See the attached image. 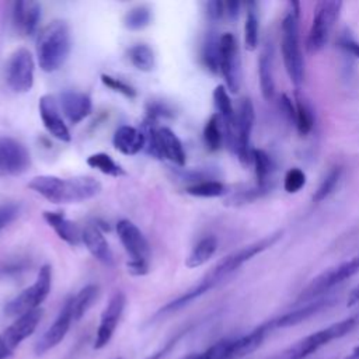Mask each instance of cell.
I'll return each instance as SVG.
<instances>
[{
  "instance_id": "1",
  "label": "cell",
  "mask_w": 359,
  "mask_h": 359,
  "mask_svg": "<svg viewBox=\"0 0 359 359\" xmlns=\"http://www.w3.org/2000/svg\"><path fill=\"white\" fill-rule=\"evenodd\" d=\"M28 188L52 203H77L97 196L102 185L91 175L60 178L45 174L31 178Z\"/></svg>"
},
{
  "instance_id": "2",
  "label": "cell",
  "mask_w": 359,
  "mask_h": 359,
  "mask_svg": "<svg viewBox=\"0 0 359 359\" xmlns=\"http://www.w3.org/2000/svg\"><path fill=\"white\" fill-rule=\"evenodd\" d=\"M72 50L70 27L63 20H53L41 29L36 39V57L39 67L52 73L59 70Z\"/></svg>"
},
{
  "instance_id": "3",
  "label": "cell",
  "mask_w": 359,
  "mask_h": 359,
  "mask_svg": "<svg viewBox=\"0 0 359 359\" xmlns=\"http://www.w3.org/2000/svg\"><path fill=\"white\" fill-rule=\"evenodd\" d=\"M299 21L300 4L297 1H289L282 18L280 49L285 70L296 88H299L304 80V59L300 46Z\"/></svg>"
},
{
  "instance_id": "4",
  "label": "cell",
  "mask_w": 359,
  "mask_h": 359,
  "mask_svg": "<svg viewBox=\"0 0 359 359\" xmlns=\"http://www.w3.org/2000/svg\"><path fill=\"white\" fill-rule=\"evenodd\" d=\"M356 327H359V324L355 316H351L338 323H334L297 341L283 353V359H306L307 356L317 352L320 348L330 344L331 341L342 338L346 334L352 332Z\"/></svg>"
},
{
  "instance_id": "5",
  "label": "cell",
  "mask_w": 359,
  "mask_h": 359,
  "mask_svg": "<svg viewBox=\"0 0 359 359\" xmlns=\"http://www.w3.org/2000/svg\"><path fill=\"white\" fill-rule=\"evenodd\" d=\"M359 273V257L344 261L316 276L299 294L297 303H307L328 294L334 287Z\"/></svg>"
},
{
  "instance_id": "6",
  "label": "cell",
  "mask_w": 359,
  "mask_h": 359,
  "mask_svg": "<svg viewBox=\"0 0 359 359\" xmlns=\"http://www.w3.org/2000/svg\"><path fill=\"white\" fill-rule=\"evenodd\" d=\"M52 286V268L50 265L45 264L41 266L35 282L24 289L20 294L11 299L4 306V313L10 317L22 316L31 310L39 309L41 303L48 297Z\"/></svg>"
},
{
  "instance_id": "7",
  "label": "cell",
  "mask_w": 359,
  "mask_h": 359,
  "mask_svg": "<svg viewBox=\"0 0 359 359\" xmlns=\"http://www.w3.org/2000/svg\"><path fill=\"white\" fill-rule=\"evenodd\" d=\"M280 237V233H275L271 236H266L264 238H261L259 241H255L250 245H245L234 252H231L230 255L224 257L220 262H217L208 273L206 276L217 286L220 285L223 280H226L230 275H233L238 268H241L245 262H248L251 258H254L255 255L261 254L262 251H265L266 248H269L271 245H273L278 238Z\"/></svg>"
},
{
  "instance_id": "8",
  "label": "cell",
  "mask_w": 359,
  "mask_h": 359,
  "mask_svg": "<svg viewBox=\"0 0 359 359\" xmlns=\"http://www.w3.org/2000/svg\"><path fill=\"white\" fill-rule=\"evenodd\" d=\"M342 3L341 1H318L314 8L313 21L309 29L306 46L309 52L321 50L331 35L335 21L338 20Z\"/></svg>"
},
{
  "instance_id": "9",
  "label": "cell",
  "mask_w": 359,
  "mask_h": 359,
  "mask_svg": "<svg viewBox=\"0 0 359 359\" xmlns=\"http://www.w3.org/2000/svg\"><path fill=\"white\" fill-rule=\"evenodd\" d=\"M35 62L27 48L15 49L6 65V81L11 91L28 93L34 86Z\"/></svg>"
},
{
  "instance_id": "10",
  "label": "cell",
  "mask_w": 359,
  "mask_h": 359,
  "mask_svg": "<svg viewBox=\"0 0 359 359\" xmlns=\"http://www.w3.org/2000/svg\"><path fill=\"white\" fill-rule=\"evenodd\" d=\"M219 72L222 73L226 88L237 93L241 84V59L237 39L226 32L219 38Z\"/></svg>"
},
{
  "instance_id": "11",
  "label": "cell",
  "mask_w": 359,
  "mask_h": 359,
  "mask_svg": "<svg viewBox=\"0 0 359 359\" xmlns=\"http://www.w3.org/2000/svg\"><path fill=\"white\" fill-rule=\"evenodd\" d=\"M236 143L234 153L243 164L251 163V132L255 121L254 105L248 98H243L236 111Z\"/></svg>"
},
{
  "instance_id": "12",
  "label": "cell",
  "mask_w": 359,
  "mask_h": 359,
  "mask_svg": "<svg viewBox=\"0 0 359 359\" xmlns=\"http://www.w3.org/2000/svg\"><path fill=\"white\" fill-rule=\"evenodd\" d=\"M31 164L28 149L14 137H0V178L20 175Z\"/></svg>"
},
{
  "instance_id": "13",
  "label": "cell",
  "mask_w": 359,
  "mask_h": 359,
  "mask_svg": "<svg viewBox=\"0 0 359 359\" xmlns=\"http://www.w3.org/2000/svg\"><path fill=\"white\" fill-rule=\"evenodd\" d=\"M116 234L130 261H150V245L140 229L130 220L122 219L116 223Z\"/></svg>"
},
{
  "instance_id": "14",
  "label": "cell",
  "mask_w": 359,
  "mask_h": 359,
  "mask_svg": "<svg viewBox=\"0 0 359 359\" xmlns=\"http://www.w3.org/2000/svg\"><path fill=\"white\" fill-rule=\"evenodd\" d=\"M125 304H126L125 294L122 292H115L101 314V320L97 328V335L94 342L95 349L104 348L111 341L116 330V325L122 317Z\"/></svg>"
},
{
  "instance_id": "15",
  "label": "cell",
  "mask_w": 359,
  "mask_h": 359,
  "mask_svg": "<svg viewBox=\"0 0 359 359\" xmlns=\"http://www.w3.org/2000/svg\"><path fill=\"white\" fill-rule=\"evenodd\" d=\"M334 299L328 297V296H323L320 299L303 303L300 307L287 311L282 316H278L275 318L268 320L266 323H264V327L271 331V330H276V328H286V327H293L302 321H306L307 318L316 316L317 313L323 311L324 309L330 307L332 304Z\"/></svg>"
},
{
  "instance_id": "16",
  "label": "cell",
  "mask_w": 359,
  "mask_h": 359,
  "mask_svg": "<svg viewBox=\"0 0 359 359\" xmlns=\"http://www.w3.org/2000/svg\"><path fill=\"white\" fill-rule=\"evenodd\" d=\"M38 111H39V116H41V121H42L45 129L53 137H56L60 142L72 140L70 130L60 115L59 102L53 95H50V94L42 95L38 102Z\"/></svg>"
},
{
  "instance_id": "17",
  "label": "cell",
  "mask_w": 359,
  "mask_h": 359,
  "mask_svg": "<svg viewBox=\"0 0 359 359\" xmlns=\"http://www.w3.org/2000/svg\"><path fill=\"white\" fill-rule=\"evenodd\" d=\"M269 331L264 327V324L254 328L251 332L237 337V338H224L223 339V352L220 359H243L247 355L252 353L258 349L266 334Z\"/></svg>"
},
{
  "instance_id": "18",
  "label": "cell",
  "mask_w": 359,
  "mask_h": 359,
  "mask_svg": "<svg viewBox=\"0 0 359 359\" xmlns=\"http://www.w3.org/2000/svg\"><path fill=\"white\" fill-rule=\"evenodd\" d=\"M73 321V310H72V297H69L62 310L59 311L57 317L55 318L53 324L45 331V334L41 337V339L38 341L36 346H35V353L36 355H42L46 351L55 348L56 345H59L62 342V339L66 337L70 324Z\"/></svg>"
},
{
  "instance_id": "19",
  "label": "cell",
  "mask_w": 359,
  "mask_h": 359,
  "mask_svg": "<svg viewBox=\"0 0 359 359\" xmlns=\"http://www.w3.org/2000/svg\"><path fill=\"white\" fill-rule=\"evenodd\" d=\"M57 101H59V108H60L63 116L72 125L80 123L93 111L91 98L86 93L66 90V91L60 93Z\"/></svg>"
},
{
  "instance_id": "20",
  "label": "cell",
  "mask_w": 359,
  "mask_h": 359,
  "mask_svg": "<svg viewBox=\"0 0 359 359\" xmlns=\"http://www.w3.org/2000/svg\"><path fill=\"white\" fill-rule=\"evenodd\" d=\"M11 21L20 34L32 36L41 21V4L36 1H14L11 6Z\"/></svg>"
},
{
  "instance_id": "21",
  "label": "cell",
  "mask_w": 359,
  "mask_h": 359,
  "mask_svg": "<svg viewBox=\"0 0 359 359\" xmlns=\"http://www.w3.org/2000/svg\"><path fill=\"white\" fill-rule=\"evenodd\" d=\"M41 318H42L41 307L17 317V320L13 324H10L3 332V338L8 345V348L14 351L15 346H18L25 338H28L35 331Z\"/></svg>"
},
{
  "instance_id": "22",
  "label": "cell",
  "mask_w": 359,
  "mask_h": 359,
  "mask_svg": "<svg viewBox=\"0 0 359 359\" xmlns=\"http://www.w3.org/2000/svg\"><path fill=\"white\" fill-rule=\"evenodd\" d=\"M156 143L160 158H167L177 167L182 168L187 161V154L180 137L167 126L157 128Z\"/></svg>"
},
{
  "instance_id": "23",
  "label": "cell",
  "mask_w": 359,
  "mask_h": 359,
  "mask_svg": "<svg viewBox=\"0 0 359 359\" xmlns=\"http://www.w3.org/2000/svg\"><path fill=\"white\" fill-rule=\"evenodd\" d=\"M81 243L98 262L107 266L114 264L112 251L98 224H88L84 227L81 231Z\"/></svg>"
},
{
  "instance_id": "24",
  "label": "cell",
  "mask_w": 359,
  "mask_h": 359,
  "mask_svg": "<svg viewBox=\"0 0 359 359\" xmlns=\"http://www.w3.org/2000/svg\"><path fill=\"white\" fill-rule=\"evenodd\" d=\"M216 287V285L205 275L201 282H198L195 286H192L191 289H188L187 292H184L182 294H180L178 297H175L174 300L168 302L165 306H163L156 314H154V320L157 318H161L164 316H168V314H172L181 309H184L185 306H188L189 303H192L194 300H196L198 297H201L202 294H205L206 292H209L210 289Z\"/></svg>"
},
{
  "instance_id": "25",
  "label": "cell",
  "mask_w": 359,
  "mask_h": 359,
  "mask_svg": "<svg viewBox=\"0 0 359 359\" xmlns=\"http://www.w3.org/2000/svg\"><path fill=\"white\" fill-rule=\"evenodd\" d=\"M112 144L119 153L125 156H135L144 149V135L135 126L122 125L115 130Z\"/></svg>"
},
{
  "instance_id": "26",
  "label": "cell",
  "mask_w": 359,
  "mask_h": 359,
  "mask_svg": "<svg viewBox=\"0 0 359 359\" xmlns=\"http://www.w3.org/2000/svg\"><path fill=\"white\" fill-rule=\"evenodd\" d=\"M42 216H43V220L53 229V231L57 234L60 240H63L69 245H77L81 243L83 230H80L79 226L70 219H67L63 213L45 210Z\"/></svg>"
},
{
  "instance_id": "27",
  "label": "cell",
  "mask_w": 359,
  "mask_h": 359,
  "mask_svg": "<svg viewBox=\"0 0 359 359\" xmlns=\"http://www.w3.org/2000/svg\"><path fill=\"white\" fill-rule=\"evenodd\" d=\"M258 76L259 88L262 97L269 101L275 95V80H273V49L271 42H265L258 59Z\"/></svg>"
},
{
  "instance_id": "28",
  "label": "cell",
  "mask_w": 359,
  "mask_h": 359,
  "mask_svg": "<svg viewBox=\"0 0 359 359\" xmlns=\"http://www.w3.org/2000/svg\"><path fill=\"white\" fill-rule=\"evenodd\" d=\"M217 250V240L213 236H206L201 238L191 250L189 255L185 259V266L198 268L206 264Z\"/></svg>"
},
{
  "instance_id": "29",
  "label": "cell",
  "mask_w": 359,
  "mask_h": 359,
  "mask_svg": "<svg viewBox=\"0 0 359 359\" xmlns=\"http://www.w3.org/2000/svg\"><path fill=\"white\" fill-rule=\"evenodd\" d=\"M128 59L140 72H151L156 66L153 49L146 43H136L128 49Z\"/></svg>"
},
{
  "instance_id": "30",
  "label": "cell",
  "mask_w": 359,
  "mask_h": 359,
  "mask_svg": "<svg viewBox=\"0 0 359 359\" xmlns=\"http://www.w3.org/2000/svg\"><path fill=\"white\" fill-rule=\"evenodd\" d=\"M98 296V286L97 285H87L79 290L76 296H72V310H73V320H80L88 309L93 306Z\"/></svg>"
},
{
  "instance_id": "31",
  "label": "cell",
  "mask_w": 359,
  "mask_h": 359,
  "mask_svg": "<svg viewBox=\"0 0 359 359\" xmlns=\"http://www.w3.org/2000/svg\"><path fill=\"white\" fill-rule=\"evenodd\" d=\"M203 142L210 151H216L224 142L223 123L217 114H213L203 128Z\"/></svg>"
},
{
  "instance_id": "32",
  "label": "cell",
  "mask_w": 359,
  "mask_h": 359,
  "mask_svg": "<svg viewBox=\"0 0 359 359\" xmlns=\"http://www.w3.org/2000/svg\"><path fill=\"white\" fill-rule=\"evenodd\" d=\"M259 39V18L255 11V3H248L244 22V45L247 50H255Z\"/></svg>"
},
{
  "instance_id": "33",
  "label": "cell",
  "mask_w": 359,
  "mask_h": 359,
  "mask_svg": "<svg viewBox=\"0 0 359 359\" xmlns=\"http://www.w3.org/2000/svg\"><path fill=\"white\" fill-rule=\"evenodd\" d=\"M185 192L196 198H219L227 194V187L219 180H206L188 185L185 188Z\"/></svg>"
},
{
  "instance_id": "34",
  "label": "cell",
  "mask_w": 359,
  "mask_h": 359,
  "mask_svg": "<svg viewBox=\"0 0 359 359\" xmlns=\"http://www.w3.org/2000/svg\"><path fill=\"white\" fill-rule=\"evenodd\" d=\"M251 163L255 168V177H257V188L264 189L271 174H272V160L264 150L252 149L251 154Z\"/></svg>"
},
{
  "instance_id": "35",
  "label": "cell",
  "mask_w": 359,
  "mask_h": 359,
  "mask_svg": "<svg viewBox=\"0 0 359 359\" xmlns=\"http://www.w3.org/2000/svg\"><path fill=\"white\" fill-rule=\"evenodd\" d=\"M87 164L91 168L98 170L100 172L109 175V177H121L125 175V170L122 168V165H119L109 154L107 153H94L91 156L87 157Z\"/></svg>"
},
{
  "instance_id": "36",
  "label": "cell",
  "mask_w": 359,
  "mask_h": 359,
  "mask_svg": "<svg viewBox=\"0 0 359 359\" xmlns=\"http://www.w3.org/2000/svg\"><path fill=\"white\" fill-rule=\"evenodd\" d=\"M293 123L296 125L299 133L307 135L313 126H314V114L309 102L300 97L296 95V102H294V121Z\"/></svg>"
},
{
  "instance_id": "37",
  "label": "cell",
  "mask_w": 359,
  "mask_h": 359,
  "mask_svg": "<svg viewBox=\"0 0 359 359\" xmlns=\"http://www.w3.org/2000/svg\"><path fill=\"white\" fill-rule=\"evenodd\" d=\"M151 22V10L144 6L139 4L128 10L123 17V25L129 31H140L146 28Z\"/></svg>"
},
{
  "instance_id": "38",
  "label": "cell",
  "mask_w": 359,
  "mask_h": 359,
  "mask_svg": "<svg viewBox=\"0 0 359 359\" xmlns=\"http://www.w3.org/2000/svg\"><path fill=\"white\" fill-rule=\"evenodd\" d=\"M219 38L215 35H209L202 45V52H201L202 63L212 73L219 72Z\"/></svg>"
},
{
  "instance_id": "39",
  "label": "cell",
  "mask_w": 359,
  "mask_h": 359,
  "mask_svg": "<svg viewBox=\"0 0 359 359\" xmlns=\"http://www.w3.org/2000/svg\"><path fill=\"white\" fill-rule=\"evenodd\" d=\"M342 168L341 167H332L325 177L321 180L317 191L313 195V202H323L325 201L337 188L339 180H341Z\"/></svg>"
},
{
  "instance_id": "40",
  "label": "cell",
  "mask_w": 359,
  "mask_h": 359,
  "mask_svg": "<svg viewBox=\"0 0 359 359\" xmlns=\"http://www.w3.org/2000/svg\"><path fill=\"white\" fill-rule=\"evenodd\" d=\"M101 81L109 90H112L115 93H119V94H122L123 97H126L129 100L136 98V90L130 84H128L126 81H123V80H121L118 77H114L111 74H105L104 73V74H101Z\"/></svg>"
},
{
  "instance_id": "41",
  "label": "cell",
  "mask_w": 359,
  "mask_h": 359,
  "mask_svg": "<svg viewBox=\"0 0 359 359\" xmlns=\"http://www.w3.org/2000/svg\"><path fill=\"white\" fill-rule=\"evenodd\" d=\"M306 185V174L300 168H290L283 178V188L287 194H296Z\"/></svg>"
},
{
  "instance_id": "42",
  "label": "cell",
  "mask_w": 359,
  "mask_h": 359,
  "mask_svg": "<svg viewBox=\"0 0 359 359\" xmlns=\"http://www.w3.org/2000/svg\"><path fill=\"white\" fill-rule=\"evenodd\" d=\"M147 109V118L157 121L158 118H172L174 116V111L172 108L163 102V101H150L146 107Z\"/></svg>"
},
{
  "instance_id": "43",
  "label": "cell",
  "mask_w": 359,
  "mask_h": 359,
  "mask_svg": "<svg viewBox=\"0 0 359 359\" xmlns=\"http://www.w3.org/2000/svg\"><path fill=\"white\" fill-rule=\"evenodd\" d=\"M187 332H188V328H187V330H181V331L177 332L174 337H171V338L165 342V345H164L161 349L156 351L154 353H151V355L147 356L146 359H164L165 356H168V355L172 352V349L177 346V344L181 341V338H182Z\"/></svg>"
},
{
  "instance_id": "44",
  "label": "cell",
  "mask_w": 359,
  "mask_h": 359,
  "mask_svg": "<svg viewBox=\"0 0 359 359\" xmlns=\"http://www.w3.org/2000/svg\"><path fill=\"white\" fill-rule=\"evenodd\" d=\"M18 213V208L13 203H8L3 208H0V230L6 227Z\"/></svg>"
},
{
  "instance_id": "45",
  "label": "cell",
  "mask_w": 359,
  "mask_h": 359,
  "mask_svg": "<svg viewBox=\"0 0 359 359\" xmlns=\"http://www.w3.org/2000/svg\"><path fill=\"white\" fill-rule=\"evenodd\" d=\"M206 13L210 20H220L224 17V1H208Z\"/></svg>"
},
{
  "instance_id": "46",
  "label": "cell",
  "mask_w": 359,
  "mask_h": 359,
  "mask_svg": "<svg viewBox=\"0 0 359 359\" xmlns=\"http://www.w3.org/2000/svg\"><path fill=\"white\" fill-rule=\"evenodd\" d=\"M241 4L238 1H224V15H227L230 20H234L238 17Z\"/></svg>"
},
{
  "instance_id": "47",
  "label": "cell",
  "mask_w": 359,
  "mask_h": 359,
  "mask_svg": "<svg viewBox=\"0 0 359 359\" xmlns=\"http://www.w3.org/2000/svg\"><path fill=\"white\" fill-rule=\"evenodd\" d=\"M13 356V349L8 348L3 335H0V359H10Z\"/></svg>"
},
{
  "instance_id": "48",
  "label": "cell",
  "mask_w": 359,
  "mask_h": 359,
  "mask_svg": "<svg viewBox=\"0 0 359 359\" xmlns=\"http://www.w3.org/2000/svg\"><path fill=\"white\" fill-rule=\"evenodd\" d=\"M344 48L351 52L353 56H356L359 59V42L355 41H345L344 42Z\"/></svg>"
},
{
  "instance_id": "49",
  "label": "cell",
  "mask_w": 359,
  "mask_h": 359,
  "mask_svg": "<svg viewBox=\"0 0 359 359\" xmlns=\"http://www.w3.org/2000/svg\"><path fill=\"white\" fill-rule=\"evenodd\" d=\"M181 359H212V352H210V349L208 348V349L203 351V352H199V353H189V355H187V356H184V358H181Z\"/></svg>"
},
{
  "instance_id": "50",
  "label": "cell",
  "mask_w": 359,
  "mask_h": 359,
  "mask_svg": "<svg viewBox=\"0 0 359 359\" xmlns=\"http://www.w3.org/2000/svg\"><path fill=\"white\" fill-rule=\"evenodd\" d=\"M358 303H359V286L355 287V289L349 293L348 300H346V306H348V307H352V306H355V304H358Z\"/></svg>"
},
{
  "instance_id": "51",
  "label": "cell",
  "mask_w": 359,
  "mask_h": 359,
  "mask_svg": "<svg viewBox=\"0 0 359 359\" xmlns=\"http://www.w3.org/2000/svg\"><path fill=\"white\" fill-rule=\"evenodd\" d=\"M342 359H359V345L355 346L346 356H344Z\"/></svg>"
},
{
  "instance_id": "52",
  "label": "cell",
  "mask_w": 359,
  "mask_h": 359,
  "mask_svg": "<svg viewBox=\"0 0 359 359\" xmlns=\"http://www.w3.org/2000/svg\"><path fill=\"white\" fill-rule=\"evenodd\" d=\"M355 316V318H356V321H358V324H359V313H356V314H353Z\"/></svg>"
},
{
  "instance_id": "53",
  "label": "cell",
  "mask_w": 359,
  "mask_h": 359,
  "mask_svg": "<svg viewBox=\"0 0 359 359\" xmlns=\"http://www.w3.org/2000/svg\"><path fill=\"white\" fill-rule=\"evenodd\" d=\"M116 359H122V358H116Z\"/></svg>"
}]
</instances>
